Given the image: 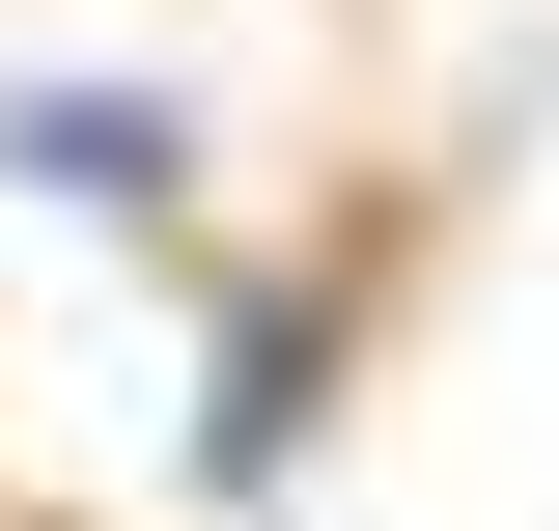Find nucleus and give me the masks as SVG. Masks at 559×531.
I'll return each instance as SVG.
<instances>
[{
  "label": "nucleus",
  "instance_id": "1",
  "mask_svg": "<svg viewBox=\"0 0 559 531\" xmlns=\"http://www.w3.org/2000/svg\"><path fill=\"white\" fill-rule=\"evenodd\" d=\"M308 392H336V308H252V364H197V475H224V504L308 448Z\"/></svg>",
  "mask_w": 559,
  "mask_h": 531
}]
</instances>
